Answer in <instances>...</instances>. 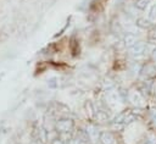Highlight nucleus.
Segmentation results:
<instances>
[{
    "instance_id": "1a4fd4ad",
    "label": "nucleus",
    "mask_w": 156,
    "mask_h": 144,
    "mask_svg": "<svg viewBox=\"0 0 156 144\" xmlns=\"http://www.w3.org/2000/svg\"><path fill=\"white\" fill-rule=\"evenodd\" d=\"M150 24H151V22L146 17H141L135 21V26H138L139 28H147V27H150Z\"/></svg>"
},
{
    "instance_id": "2eb2a0df",
    "label": "nucleus",
    "mask_w": 156,
    "mask_h": 144,
    "mask_svg": "<svg viewBox=\"0 0 156 144\" xmlns=\"http://www.w3.org/2000/svg\"><path fill=\"white\" fill-rule=\"evenodd\" d=\"M104 88H105V89L107 88V90H108V89H112V88H113V83H112L110 79H107V81L104 82Z\"/></svg>"
},
{
    "instance_id": "6e6552de",
    "label": "nucleus",
    "mask_w": 156,
    "mask_h": 144,
    "mask_svg": "<svg viewBox=\"0 0 156 144\" xmlns=\"http://www.w3.org/2000/svg\"><path fill=\"white\" fill-rule=\"evenodd\" d=\"M136 41H138V37H136L134 33H127V34L124 35V45H126L127 48L133 46Z\"/></svg>"
},
{
    "instance_id": "f3484780",
    "label": "nucleus",
    "mask_w": 156,
    "mask_h": 144,
    "mask_svg": "<svg viewBox=\"0 0 156 144\" xmlns=\"http://www.w3.org/2000/svg\"><path fill=\"white\" fill-rule=\"evenodd\" d=\"M52 144H63L62 142H61V139H54V142H52Z\"/></svg>"
},
{
    "instance_id": "f03ea898",
    "label": "nucleus",
    "mask_w": 156,
    "mask_h": 144,
    "mask_svg": "<svg viewBox=\"0 0 156 144\" xmlns=\"http://www.w3.org/2000/svg\"><path fill=\"white\" fill-rule=\"evenodd\" d=\"M146 51H147V44L144 43V41H136L133 46L129 48V54H130L133 57L144 56Z\"/></svg>"
},
{
    "instance_id": "f8f14e48",
    "label": "nucleus",
    "mask_w": 156,
    "mask_h": 144,
    "mask_svg": "<svg viewBox=\"0 0 156 144\" xmlns=\"http://www.w3.org/2000/svg\"><path fill=\"white\" fill-rule=\"evenodd\" d=\"M146 144H156V135L147 134V137H146Z\"/></svg>"
},
{
    "instance_id": "f257e3e1",
    "label": "nucleus",
    "mask_w": 156,
    "mask_h": 144,
    "mask_svg": "<svg viewBox=\"0 0 156 144\" xmlns=\"http://www.w3.org/2000/svg\"><path fill=\"white\" fill-rule=\"evenodd\" d=\"M105 98H106V103H107V105H108L110 107H112V109H116V107L121 104V101H122V98H121L119 92L115 90L113 88L106 90Z\"/></svg>"
},
{
    "instance_id": "9d476101",
    "label": "nucleus",
    "mask_w": 156,
    "mask_h": 144,
    "mask_svg": "<svg viewBox=\"0 0 156 144\" xmlns=\"http://www.w3.org/2000/svg\"><path fill=\"white\" fill-rule=\"evenodd\" d=\"M149 4H150V0H135L134 6L138 7L139 10H144L149 6Z\"/></svg>"
},
{
    "instance_id": "0eeeda50",
    "label": "nucleus",
    "mask_w": 156,
    "mask_h": 144,
    "mask_svg": "<svg viewBox=\"0 0 156 144\" xmlns=\"http://www.w3.org/2000/svg\"><path fill=\"white\" fill-rule=\"evenodd\" d=\"M85 133H87L88 138H89L90 140H93V142H96V140L99 139V135H100L98 128H96L95 126H93V124H88V126H87Z\"/></svg>"
},
{
    "instance_id": "7ed1b4c3",
    "label": "nucleus",
    "mask_w": 156,
    "mask_h": 144,
    "mask_svg": "<svg viewBox=\"0 0 156 144\" xmlns=\"http://www.w3.org/2000/svg\"><path fill=\"white\" fill-rule=\"evenodd\" d=\"M128 100L136 107H143L145 106V99L143 96V94L139 90H130L128 93Z\"/></svg>"
},
{
    "instance_id": "9b49d317",
    "label": "nucleus",
    "mask_w": 156,
    "mask_h": 144,
    "mask_svg": "<svg viewBox=\"0 0 156 144\" xmlns=\"http://www.w3.org/2000/svg\"><path fill=\"white\" fill-rule=\"evenodd\" d=\"M132 72H133V74H138L139 72H141V66H140L139 63H133V66H132Z\"/></svg>"
},
{
    "instance_id": "dca6fc26",
    "label": "nucleus",
    "mask_w": 156,
    "mask_h": 144,
    "mask_svg": "<svg viewBox=\"0 0 156 144\" xmlns=\"http://www.w3.org/2000/svg\"><path fill=\"white\" fill-rule=\"evenodd\" d=\"M151 55H152V59H154V61L156 62V48L152 50V52H151Z\"/></svg>"
},
{
    "instance_id": "ddd939ff",
    "label": "nucleus",
    "mask_w": 156,
    "mask_h": 144,
    "mask_svg": "<svg viewBox=\"0 0 156 144\" xmlns=\"http://www.w3.org/2000/svg\"><path fill=\"white\" fill-rule=\"evenodd\" d=\"M150 120H151L152 124L156 127V110H151V112H150Z\"/></svg>"
},
{
    "instance_id": "39448f33",
    "label": "nucleus",
    "mask_w": 156,
    "mask_h": 144,
    "mask_svg": "<svg viewBox=\"0 0 156 144\" xmlns=\"http://www.w3.org/2000/svg\"><path fill=\"white\" fill-rule=\"evenodd\" d=\"M146 18L151 22V23H156V0L150 1L149 6L146 7Z\"/></svg>"
},
{
    "instance_id": "423d86ee",
    "label": "nucleus",
    "mask_w": 156,
    "mask_h": 144,
    "mask_svg": "<svg viewBox=\"0 0 156 144\" xmlns=\"http://www.w3.org/2000/svg\"><path fill=\"white\" fill-rule=\"evenodd\" d=\"M99 140L101 144H116V139L111 132H101L99 135Z\"/></svg>"
},
{
    "instance_id": "4468645a",
    "label": "nucleus",
    "mask_w": 156,
    "mask_h": 144,
    "mask_svg": "<svg viewBox=\"0 0 156 144\" xmlns=\"http://www.w3.org/2000/svg\"><path fill=\"white\" fill-rule=\"evenodd\" d=\"M69 144H87V142H84L80 138H74V139H71L69 140Z\"/></svg>"
},
{
    "instance_id": "20e7f679",
    "label": "nucleus",
    "mask_w": 156,
    "mask_h": 144,
    "mask_svg": "<svg viewBox=\"0 0 156 144\" xmlns=\"http://www.w3.org/2000/svg\"><path fill=\"white\" fill-rule=\"evenodd\" d=\"M73 127V122L68 118H62V120H58L55 124V128L57 132L60 133H68Z\"/></svg>"
}]
</instances>
